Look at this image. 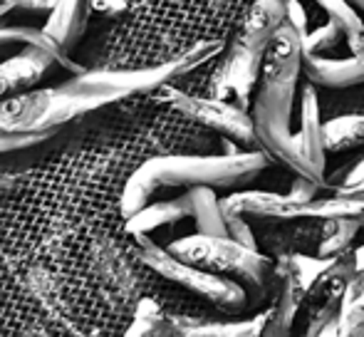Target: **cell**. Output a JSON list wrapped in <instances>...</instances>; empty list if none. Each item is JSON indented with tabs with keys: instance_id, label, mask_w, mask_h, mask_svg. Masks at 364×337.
Here are the masks:
<instances>
[{
	"instance_id": "cell-6",
	"label": "cell",
	"mask_w": 364,
	"mask_h": 337,
	"mask_svg": "<svg viewBox=\"0 0 364 337\" xmlns=\"http://www.w3.org/2000/svg\"><path fill=\"white\" fill-rule=\"evenodd\" d=\"M50 65H58L50 53L33 45H25L20 53L0 63V100H8L20 92H28L45 77Z\"/></svg>"
},
{
	"instance_id": "cell-12",
	"label": "cell",
	"mask_w": 364,
	"mask_h": 337,
	"mask_svg": "<svg viewBox=\"0 0 364 337\" xmlns=\"http://www.w3.org/2000/svg\"><path fill=\"white\" fill-rule=\"evenodd\" d=\"M360 233H364V221L352 216H332L322 221L320 246L317 253L325 258H335L355 248V241Z\"/></svg>"
},
{
	"instance_id": "cell-10",
	"label": "cell",
	"mask_w": 364,
	"mask_h": 337,
	"mask_svg": "<svg viewBox=\"0 0 364 337\" xmlns=\"http://www.w3.org/2000/svg\"><path fill=\"white\" fill-rule=\"evenodd\" d=\"M124 335L134 337H168V335H181L176 328L173 318L166 313L161 303L154 295H141L136 300L134 310H132L129 325L124 328Z\"/></svg>"
},
{
	"instance_id": "cell-17",
	"label": "cell",
	"mask_w": 364,
	"mask_h": 337,
	"mask_svg": "<svg viewBox=\"0 0 364 337\" xmlns=\"http://www.w3.org/2000/svg\"><path fill=\"white\" fill-rule=\"evenodd\" d=\"M337 95L340 97H332L330 102H322V117L330 119V117L337 114H347V112H364V82L360 85H352V87H337Z\"/></svg>"
},
{
	"instance_id": "cell-19",
	"label": "cell",
	"mask_w": 364,
	"mask_h": 337,
	"mask_svg": "<svg viewBox=\"0 0 364 337\" xmlns=\"http://www.w3.org/2000/svg\"><path fill=\"white\" fill-rule=\"evenodd\" d=\"M60 134V132H58ZM58 134H25V132H0V154H13V151L33 149V146L48 144Z\"/></svg>"
},
{
	"instance_id": "cell-1",
	"label": "cell",
	"mask_w": 364,
	"mask_h": 337,
	"mask_svg": "<svg viewBox=\"0 0 364 337\" xmlns=\"http://www.w3.org/2000/svg\"><path fill=\"white\" fill-rule=\"evenodd\" d=\"M223 48L225 40H203L166 63L144 68H100L90 73L82 70L68 82L35 92H20L8 100H0V132L58 134L90 112L132 97L151 95L161 85L173 82L216 58Z\"/></svg>"
},
{
	"instance_id": "cell-7",
	"label": "cell",
	"mask_w": 364,
	"mask_h": 337,
	"mask_svg": "<svg viewBox=\"0 0 364 337\" xmlns=\"http://www.w3.org/2000/svg\"><path fill=\"white\" fill-rule=\"evenodd\" d=\"M305 77L322 90L360 85L364 82V53L340 55V58L305 55Z\"/></svg>"
},
{
	"instance_id": "cell-18",
	"label": "cell",
	"mask_w": 364,
	"mask_h": 337,
	"mask_svg": "<svg viewBox=\"0 0 364 337\" xmlns=\"http://www.w3.org/2000/svg\"><path fill=\"white\" fill-rule=\"evenodd\" d=\"M325 188H330L332 193H364V156L342 176H327Z\"/></svg>"
},
{
	"instance_id": "cell-3",
	"label": "cell",
	"mask_w": 364,
	"mask_h": 337,
	"mask_svg": "<svg viewBox=\"0 0 364 337\" xmlns=\"http://www.w3.org/2000/svg\"><path fill=\"white\" fill-rule=\"evenodd\" d=\"M168 251L176 258L198 268L213 270L225 278H233L250 295L253 308L265 310L280 290V275L275 270V258L250 248L230 236H211V233H188L168 243Z\"/></svg>"
},
{
	"instance_id": "cell-14",
	"label": "cell",
	"mask_w": 364,
	"mask_h": 337,
	"mask_svg": "<svg viewBox=\"0 0 364 337\" xmlns=\"http://www.w3.org/2000/svg\"><path fill=\"white\" fill-rule=\"evenodd\" d=\"M337 335H342V337L364 335V273L362 270H357L345 285L340 320H337Z\"/></svg>"
},
{
	"instance_id": "cell-16",
	"label": "cell",
	"mask_w": 364,
	"mask_h": 337,
	"mask_svg": "<svg viewBox=\"0 0 364 337\" xmlns=\"http://www.w3.org/2000/svg\"><path fill=\"white\" fill-rule=\"evenodd\" d=\"M340 53H347L345 33L335 20L327 15L325 25L307 30L305 35V55H320V58H340ZM350 55V53H347Z\"/></svg>"
},
{
	"instance_id": "cell-2",
	"label": "cell",
	"mask_w": 364,
	"mask_h": 337,
	"mask_svg": "<svg viewBox=\"0 0 364 337\" xmlns=\"http://www.w3.org/2000/svg\"><path fill=\"white\" fill-rule=\"evenodd\" d=\"M265 149L211 151V154H156L141 161L127 176L119 196V216L129 218L156 193L168 188H243L270 166Z\"/></svg>"
},
{
	"instance_id": "cell-20",
	"label": "cell",
	"mask_w": 364,
	"mask_h": 337,
	"mask_svg": "<svg viewBox=\"0 0 364 337\" xmlns=\"http://www.w3.org/2000/svg\"><path fill=\"white\" fill-rule=\"evenodd\" d=\"M355 260H357V270H362L364 273V241L360 246H355Z\"/></svg>"
},
{
	"instance_id": "cell-15",
	"label": "cell",
	"mask_w": 364,
	"mask_h": 337,
	"mask_svg": "<svg viewBox=\"0 0 364 337\" xmlns=\"http://www.w3.org/2000/svg\"><path fill=\"white\" fill-rule=\"evenodd\" d=\"M317 5L342 28L347 53L350 55L364 53V15L360 10L350 0H317Z\"/></svg>"
},
{
	"instance_id": "cell-9",
	"label": "cell",
	"mask_w": 364,
	"mask_h": 337,
	"mask_svg": "<svg viewBox=\"0 0 364 337\" xmlns=\"http://www.w3.org/2000/svg\"><path fill=\"white\" fill-rule=\"evenodd\" d=\"M183 218H191V198L188 191L181 193L176 198H168V201H149L144 208H139L136 213H132L124 221V233L127 236H139V233H149L164 226H173V223L183 221Z\"/></svg>"
},
{
	"instance_id": "cell-8",
	"label": "cell",
	"mask_w": 364,
	"mask_h": 337,
	"mask_svg": "<svg viewBox=\"0 0 364 337\" xmlns=\"http://www.w3.org/2000/svg\"><path fill=\"white\" fill-rule=\"evenodd\" d=\"M90 10V0H58V5L50 10L43 25L45 35L70 53L85 35Z\"/></svg>"
},
{
	"instance_id": "cell-11",
	"label": "cell",
	"mask_w": 364,
	"mask_h": 337,
	"mask_svg": "<svg viewBox=\"0 0 364 337\" xmlns=\"http://www.w3.org/2000/svg\"><path fill=\"white\" fill-rule=\"evenodd\" d=\"M8 45H20V48L33 45V48H40L53 55L55 63L63 65V68L82 73V68H77L73 63L68 50H63L55 40H50L43 28H33V25H0V48H8Z\"/></svg>"
},
{
	"instance_id": "cell-5",
	"label": "cell",
	"mask_w": 364,
	"mask_h": 337,
	"mask_svg": "<svg viewBox=\"0 0 364 337\" xmlns=\"http://www.w3.org/2000/svg\"><path fill=\"white\" fill-rule=\"evenodd\" d=\"M151 100L161 102V105L176 109L188 122L203 127V129L213 132V134L223 137L228 141H235L243 149H260L258 132H255V122L250 109H243L235 102L228 100H213V97H198L188 95V92L178 90L176 85L166 82L156 92H151Z\"/></svg>"
},
{
	"instance_id": "cell-13",
	"label": "cell",
	"mask_w": 364,
	"mask_h": 337,
	"mask_svg": "<svg viewBox=\"0 0 364 337\" xmlns=\"http://www.w3.org/2000/svg\"><path fill=\"white\" fill-rule=\"evenodd\" d=\"M327 151H350L364 146V112H347L325 119Z\"/></svg>"
},
{
	"instance_id": "cell-4",
	"label": "cell",
	"mask_w": 364,
	"mask_h": 337,
	"mask_svg": "<svg viewBox=\"0 0 364 337\" xmlns=\"http://www.w3.org/2000/svg\"><path fill=\"white\" fill-rule=\"evenodd\" d=\"M132 238H134V246L132 248H134L136 260L144 268L151 270L156 278L206 300L208 305H213L225 318H243V315L258 313L253 308V303H250L248 290L240 283H235L233 278H225V275H218L213 270L198 268V265H191L186 260L176 258L168 248L154 243L149 233H139V236Z\"/></svg>"
}]
</instances>
